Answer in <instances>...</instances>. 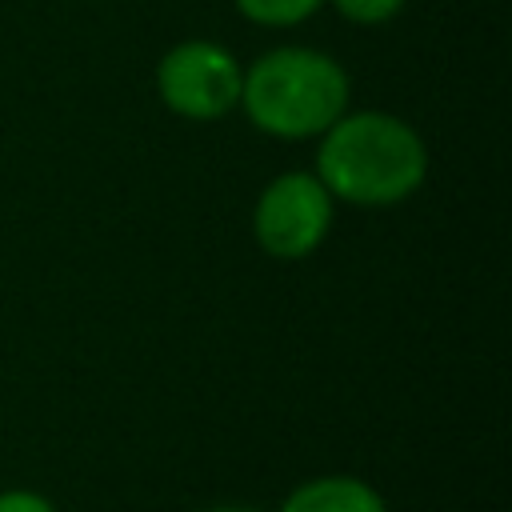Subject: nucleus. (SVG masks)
I'll use <instances>...</instances> for the list:
<instances>
[{
	"mask_svg": "<svg viewBox=\"0 0 512 512\" xmlns=\"http://www.w3.org/2000/svg\"><path fill=\"white\" fill-rule=\"evenodd\" d=\"M432 168L424 132L400 112L348 108L328 132L316 136L312 172L336 204L384 212L412 200Z\"/></svg>",
	"mask_w": 512,
	"mask_h": 512,
	"instance_id": "f257e3e1",
	"label": "nucleus"
},
{
	"mask_svg": "<svg viewBox=\"0 0 512 512\" xmlns=\"http://www.w3.org/2000/svg\"><path fill=\"white\" fill-rule=\"evenodd\" d=\"M352 108V72L316 44H276L244 64L240 116L268 140L304 144Z\"/></svg>",
	"mask_w": 512,
	"mask_h": 512,
	"instance_id": "f03ea898",
	"label": "nucleus"
},
{
	"mask_svg": "<svg viewBox=\"0 0 512 512\" xmlns=\"http://www.w3.org/2000/svg\"><path fill=\"white\" fill-rule=\"evenodd\" d=\"M160 104L188 124H216L240 108V84L244 64L240 56L212 40V36H188L164 48L152 72Z\"/></svg>",
	"mask_w": 512,
	"mask_h": 512,
	"instance_id": "7ed1b4c3",
	"label": "nucleus"
},
{
	"mask_svg": "<svg viewBox=\"0 0 512 512\" xmlns=\"http://www.w3.org/2000/svg\"><path fill=\"white\" fill-rule=\"evenodd\" d=\"M336 208L312 168H284L252 200V240L272 260H308L332 236Z\"/></svg>",
	"mask_w": 512,
	"mask_h": 512,
	"instance_id": "20e7f679",
	"label": "nucleus"
},
{
	"mask_svg": "<svg viewBox=\"0 0 512 512\" xmlns=\"http://www.w3.org/2000/svg\"><path fill=\"white\" fill-rule=\"evenodd\" d=\"M276 512H388L384 492L352 472H320L288 488Z\"/></svg>",
	"mask_w": 512,
	"mask_h": 512,
	"instance_id": "39448f33",
	"label": "nucleus"
},
{
	"mask_svg": "<svg viewBox=\"0 0 512 512\" xmlns=\"http://www.w3.org/2000/svg\"><path fill=\"white\" fill-rule=\"evenodd\" d=\"M236 16L256 24V28H272V32H288L308 24L312 16H320L324 0H232Z\"/></svg>",
	"mask_w": 512,
	"mask_h": 512,
	"instance_id": "423d86ee",
	"label": "nucleus"
},
{
	"mask_svg": "<svg viewBox=\"0 0 512 512\" xmlns=\"http://www.w3.org/2000/svg\"><path fill=\"white\" fill-rule=\"evenodd\" d=\"M324 8H332L352 28H384L408 8V0H324Z\"/></svg>",
	"mask_w": 512,
	"mask_h": 512,
	"instance_id": "0eeeda50",
	"label": "nucleus"
},
{
	"mask_svg": "<svg viewBox=\"0 0 512 512\" xmlns=\"http://www.w3.org/2000/svg\"><path fill=\"white\" fill-rule=\"evenodd\" d=\"M0 512H60L52 496L36 488H0Z\"/></svg>",
	"mask_w": 512,
	"mask_h": 512,
	"instance_id": "6e6552de",
	"label": "nucleus"
},
{
	"mask_svg": "<svg viewBox=\"0 0 512 512\" xmlns=\"http://www.w3.org/2000/svg\"><path fill=\"white\" fill-rule=\"evenodd\" d=\"M196 512H256L248 504H208V508H196Z\"/></svg>",
	"mask_w": 512,
	"mask_h": 512,
	"instance_id": "1a4fd4ad",
	"label": "nucleus"
}]
</instances>
